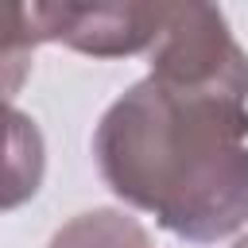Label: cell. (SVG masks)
Here are the masks:
<instances>
[{"instance_id":"cell-4","label":"cell","mask_w":248,"mask_h":248,"mask_svg":"<svg viewBox=\"0 0 248 248\" xmlns=\"http://www.w3.org/2000/svg\"><path fill=\"white\" fill-rule=\"evenodd\" d=\"M46 248H151L136 217L120 209H89L66 221Z\"/></svg>"},{"instance_id":"cell-5","label":"cell","mask_w":248,"mask_h":248,"mask_svg":"<svg viewBox=\"0 0 248 248\" xmlns=\"http://www.w3.org/2000/svg\"><path fill=\"white\" fill-rule=\"evenodd\" d=\"M232 248H248V236H240V240H236V244H232Z\"/></svg>"},{"instance_id":"cell-3","label":"cell","mask_w":248,"mask_h":248,"mask_svg":"<svg viewBox=\"0 0 248 248\" xmlns=\"http://www.w3.org/2000/svg\"><path fill=\"white\" fill-rule=\"evenodd\" d=\"M151 78L198 89L248 93V54L213 4H178L151 46Z\"/></svg>"},{"instance_id":"cell-2","label":"cell","mask_w":248,"mask_h":248,"mask_svg":"<svg viewBox=\"0 0 248 248\" xmlns=\"http://www.w3.org/2000/svg\"><path fill=\"white\" fill-rule=\"evenodd\" d=\"M167 16L170 4H16L4 62H16L35 43H66L93 58H128L159 43Z\"/></svg>"},{"instance_id":"cell-1","label":"cell","mask_w":248,"mask_h":248,"mask_svg":"<svg viewBox=\"0 0 248 248\" xmlns=\"http://www.w3.org/2000/svg\"><path fill=\"white\" fill-rule=\"evenodd\" d=\"M93 159L120 202L178 240L232 236L248 221V93L147 74L105 108Z\"/></svg>"}]
</instances>
